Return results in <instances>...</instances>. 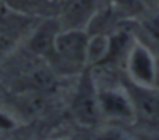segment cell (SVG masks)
Wrapping results in <instances>:
<instances>
[{
	"label": "cell",
	"mask_w": 159,
	"mask_h": 140,
	"mask_svg": "<svg viewBox=\"0 0 159 140\" xmlns=\"http://www.w3.org/2000/svg\"><path fill=\"white\" fill-rule=\"evenodd\" d=\"M2 3L9 7L12 12L31 15V14H39L48 5V0H2Z\"/></svg>",
	"instance_id": "ba28073f"
},
{
	"label": "cell",
	"mask_w": 159,
	"mask_h": 140,
	"mask_svg": "<svg viewBox=\"0 0 159 140\" xmlns=\"http://www.w3.org/2000/svg\"><path fill=\"white\" fill-rule=\"evenodd\" d=\"M98 0H66L63 5L64 29H83L93 17Z\"/></svg>",
	"instance_id": "8992f818"
},
{
	"label": "cell",
	"mask_w": 159,
	"mask_h": 140,
	"mask_svg": "<svg viewBox=\"0 0 159 140\" xmlns=\"http://www.w3.org/2000/svg\"><path fill=\"white\" fill-rule=\"evenodd\" d=\"M98 101H100L102 116L117 122H129L135 118L134 105L129 91H119V90H98Z\"/></svg>",
	"instance_id": "277c9868"
},
{
	"label": "cell",
	"mask_w": 159,
	"mask_h": 140,
	"mask_svg": "<svg viewBox=\"0 0 159 140\" xmlns=\"http://www.w3.org/2000/svg\"><path fill=\"white\" fill-rule=\"evenodd\" d=\"M127 71L132 83L141 86H154L156 56L146 44L134 42L127 52Z\"/></svg>",
	"instance_id": "3957f363"
},
{
	"label": "cell",
	"mask_w": 159,
	"mask_h": 140,
	"mask_svg": "<svg viewBox=\"0 0 159 140\" xmlns=\"http://www.w3.org/2000/svg\"><path fill=\"white\" fill-rule=\"evenodd\" d=\"M142 32L147 37V47L159 49V15H151L142 22Z\"/></svg>",
	"instance_id": "9c48e42d"
},
{
	"label": "cell",
	"mask_w": 159,
	"mask_h": 140,
	"mask_svg": "<svg viewBox=\"0 0 159 140\" xmlns=\"http://www.w3.org/2000/svg\"><path fill=\"white\" fill-rule=\"evenodd\" d=\"M129 94L132 98L135 116L146 123L159 125V90L154 86H141L130 83Z\"/></svg>",
	"instance_id": "5b68a950"
},
{
	"label": "cell",
	"mask_w": 159,
	"mask_h": 140,
	"mask_svg": "<svg viewBox=\"0 0 159 140\" xmlns=\"http://www.w3.org/2000/svg\"><path fill=\"white\" fill-rule=\"evenodd\" d=\"M88 41L83 29H64L56 34L52 47L46 56L52 73L63 76L81 73L88 61Z\"/></svg>",
	"instance_id": "6da1fadb"
},
{
	"label": "cell",
	"mask_w": 159,
	"mask_h": 140,
	"mask_svg": "<svg viewBox=\"0 0 159 140\" xmlns=\"http://www.w3.org/2000/svg\"><path fill=\"white\" fill-rule=\"evenodd\" d=\"M71 108H73V115L76 116V120L83 125H95L102 116L98 90L95 88V83L88 73H83Z\"/></svg>",
	"instance_id": "7a4b0ae2"
},
{
	"label": "cell",
	"mask_w": 159,
	"mask_h": 140,
	"mask_svg": "<svg viewBox=\"0 0 159 140\" xmlns=\"http://www.w3.org/2000/svg\"><path fill=\"white\" fill-rule=\"evenodd\" d=\"M102 140H120V138H110L108 137V138H102Z\"/></svg>",
	"instance_id": "7c38bea8"
},
{
	"label": "cell",
	"mask_w": 159,
	"mask_h": 140,
	"mask_svg": "<svg viewBox=\"0 0 159 140\" xmlns=\"http://www.w3.org/2000/svg\"><path fill=\"white\" fill-rule=\"evenodd\" d=\"M14 122L9 118L7 115H3V113H0V130H7V128H12Z\"/></svg>",
	"instance_id": "30bf717a"
},
{
	"label": "cell",
	"mask_w": 159,
	"mask_h": 140,
	"mask_svg": "<svg viewBox=\"0 0 159 140\" xmlns=\"http://www.w3.org/2000/svg\"><path fill=\"white\" fill-rule=\"evenodd\" d=\"M56 34H58L56 27H52V25H43L31 39V49L36 54H41V56L46 58L49 54V51H51V47H52Z\"/></svg>",
	"instance_id": "52a82bcc"
},
{
	"label": "cell",
	"mask_w": 159,
	"mask_h": 140,
	"mask_svg": "<svg viewBox=\"0 0 159 140\" xmlns=\"http://www.w3.org/2000/svg\"><path fill=\"white\" fill-rule=\"evenodd\" d=\"M154 88L159 90V58H156V78H154Z\"/></svg>",
	"instance_id": "8fae6325"
}]
</instances>
